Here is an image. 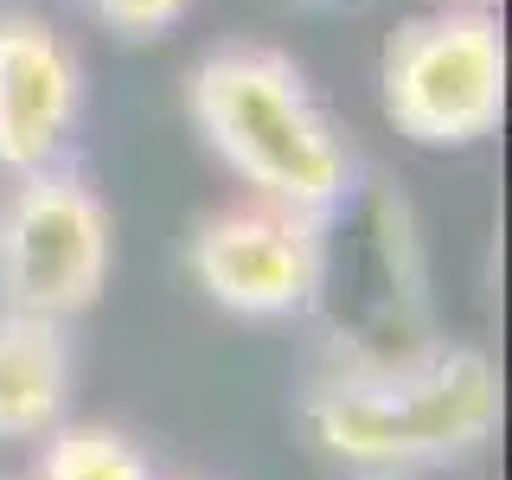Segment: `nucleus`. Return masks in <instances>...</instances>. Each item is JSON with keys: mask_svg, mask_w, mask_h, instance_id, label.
<instances>
[{"mask_svg": "<svg viewBox=\"0 0 512 480\" xmlns=\"http://www.w3.org/2000/svg\"><path fill=\"white\" fill-rule=\"evenodd\" d=\"M314 448L346 474H416L500 429V372L474 346H429L384 372H327L301 404Z\"/></svg>", "mask_w": 512, "mask_h": 480, "instance_id": "nucleus-1", "label": "nucleus"}, {"mask_svg": "<svg viewBox=\"0 0 512 480\" xmlns=\"http://www.w3.org/2000/svg\"><path fill=\"white\" fill-rule=\"evenodd\" d=\"M192 122L218 148V160L256 199L295 205V212H340L352 192V154L327 109L314 103L308 77L282 52L263 45H218L199 58L186 84Z\"/></svg>", "mask_w": 512, "mask_h": 480, "instance_id": "nucleus-2", "label": "nucleus"}, {"mask_svg": "<svg viewBox=\"0 0 512 480\" xmlns=\"http://www.w3.org/2000/svg\"><path fill=\"white\" fill-rule=\"evenodd\" d=\"M506 45L487 7L416 13L384 45V116L423 148H468L500 128Z\"/></svg>", "mask_w": 512, "mask_h": 480, "instance_id": "nucleus-3", "label": "nucleus"}, {"mask_svg": "<svg viewBox=\"0 0 512 480\" xmlns=\"http://www.w3.org/2000/svg\"><path fill=\"white\" fill-rule=\"evenodd\" d=\"M109 282V212L84 173L39 167L0 205V308L71 320Z\"/></svg>", "mask_w": 512, "mask_h": 480, "instance_id": "nucleus-4", "label": "nucleus"}, {"mask_svg": "<svg viewBox=\"0 0 512 480\" xmlns=\"http://www.w3.org/2000/svg\"><path fill=\"white\" fill-rule=\"evenodd\" d=\"M186 263H192V282L218 308L244 320L308 314L320 288V263H327V218L276 199L231 205V212L205 218L192 231Z\"/></svg>", "mask_w": 512, "mask_h": 480, "instance_id": "nucleus-5", "label": "nucleus"}, {"mask_svg": "<svg viewBox=\"0 0 512 480\" xmlns=\"http://www.w3.org/2000/svg\"><path fill=\"white\" fill-rule=\"evenodd\" d=\"M77 77L71 45L45 20H0V167L39 173L52 167L77 122Z\"/></svg>", "mask_w": 512, "mask_h": 480, "instance_id": "nucleus-6", "label": "nucleus"}, {"mask_svg": "<svg viewBox=\"0 0 512 480\" xmlns=\"http://www.w3.org/2000/svg\"><path fill=\"white\" fill-rule=\"evenodd\" d=\"M71 404V333L64 320L0 308V442H32Z\"/></svg>", "mask_w": 512, "mask_h": 480, "instance_id": "nucleus-7", "label": "nucleus"}, {"mask_svg": "<svg viewBox=\"0 0 512 480\" xmlns=\"http://www.w3.org/2000/svg\"><path fill=\"white\" fill-rule=\"evenodd\" d=\"M39 442V480H154L148 455L109 423H52Z\"/></svg>", "mask_w": 512, "mask_h": 480, "instance_id": "nucleus-8", "label": "nucleus"}, {"mask_svg": "<svg viewBox=\"0 0 512 480\" xmlns=\"http://www.w3.org/2000/svg\"><path fill=\"white\" fill-rule=\"evenodd\" d=\"M84 7L122 39H160L192 13V0H84Z\"/></svg>", "mask_w": 512, "mask_h": 480, "instance_id": "nucleus-9", "label": "nucleus"}, {"mask_svg": "<svg viewBox=\"0 0 512 480\" xmlns=\"http://www.w3.org/2000/svg\"><path fill=\"white\" fill-rule=\"evenodd\" d=\"M468 7H493V0H468Z\"/></svg>", "mask_w": 512, "mask_h": 480, "instance_id": "nucleus-10", "label": "nucleus"}, {"mask_svg": "<svg viewBox=\"0 0 512 480\" xmlns=\"http://www.w3.org/2000/svg\"><path fill=\"white\" fill-rule=\"evenodd\" d=\"M0 480H13V474H0Z\"/></svg>", "mask_w": 512, "mask_h": 480, "instance_id": "nucleus-11", "label": "nucleus"}]
</instances>
